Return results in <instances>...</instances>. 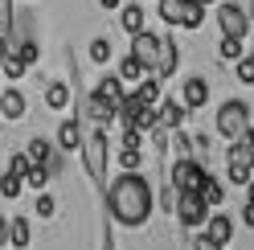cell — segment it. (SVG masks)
<instances>
[{
  "instance_id": "6da1fadb",
  "label": "cell",
  "mask_w": 254,
  "mask_h": 250,
  "mask_svg": "<svg viewBox=\"0 0 254 250\" xmlns=\"http://www.w3.org/2000/svg\"><path fill=\"white\" fill-rule=\"evenodd\" d=\"M107 213L115 217L119 226H131L139 230L148 222V213H152V185L139 177V173H123L111 181V189H107Z\"/></svg>"
},
{
  "instance_id": "7a4b0ae2",
  "label": "cell",
  "mask_w": 254,
  "mask_h": 250,
  "mask_svg": "<svg viewBox=\"0 0 254 250\" xmlns=\"http://www.w3.org/2000/svg\"><path fill=\"white\" fill-rule=\"evenodd\" d=\"M82 164H86V173H90V181L94 185H103V177H107V164H111V139H107V127H94V131H86L82 135Z\"/></svg>"
},
{
  "instance_id": "3957f363",
  "label": "cell",
  "mask_w": 254,
  "mask_h": 250,
  "mask_svg": "<svg viewBox=\"0 0 254 250\" xmlns=\"http://www.w3.org/2000/svg\"><path fill=\"white\" fill-rule=\"evenodd\" d=\"M217 135L221 139H234V135H242L246 127H250V107L242 103V99H226L217 107Z\"/></svg>"
},
{
  "instance_id": "277c9868",
  "label": "cell",
  "mask_w": 254,
  "mask_h": 250,
  "mask_svg": "<svg viewBox=\"0 0 254 250\" xmlns=\"http://www.w3.org/2000/svg\"><path fill=\"white\" fill-rule=\"evenodd\" d=\"M209 177V168H205V160H197V156H177V164H172V185H177L181 193H197L201 181Z\"/></svg>"
},
{
  "instance_id": "5b68a950",
  "label": "cell",
  "mask_w": 254,
  "mask_h": 250,
  "mask_svg": "<svg viewBox=\"0 0 254 250\" xmlns=\"http://www.w3.org/2000/svg\"><path fill=\"white\" fill-rule=\"evenodd\" d=\"M172 217H177L185 230H201V226H205V217H209V205H205L197 193H181V197H177V209H172Z\"/></svg>"
},
{
  "instance_id": "8992f818",
  "label": "cell",
  "mask_w": 254,
  "mask_h": 250,
  "mask_svg": "<svg viewBox=\"0 0 254 250\" xmlns=\"http://www.w3.org/2000/svg\"><path fill=\"white\" fill-rule=\"evenodd\" d=\"M217 25H221L226 37H246L254 21L246 17V8L238 4V0H226V4H217Z\"/></svg>"
},
{
  "instance_id": "52a82bcc",
  "label": "cell",
  "mask_w": 254,
  "mask_h": 250,
  "mask_svg": "<svg viewBox=\"0 0 254 250\" xmlns=\"http://www.w3.org/2000/svg\"><path fill=\"white\" fill-rule=\"evenodd\" d=\"M185 119H189V107L181 103V99H164L160 95V103H156V127H164V131H172V127H185Z\"/></svg>"
},
{
  "instance_id": "ba28073f",
  "label": "cell",
  "mask_w": 254,
  "mask_h": 250,
  "mask_svg": "<svg viewBox=\"0 0 254 250\" xmlns=\"http://www.w3.org/2000/svg\"><path fill=\"white\" fill-rule=\"evenodd\" d=\"M127 54H135L139 62H144V70L152 74V66H156V54H160V33H148V29L131 33V50H127Z\"/></svg>"
},
{
  "instance_id": "9c48e42d",
  "label": "cell",
  "mask_w": 254,
  "mask_h": 250,
  "mask_svg": "<svg viewBox=\"0 0 254 250\" xmlns=\"http://www.w3.org/2000/svg\"><path fill=\"white\" fill-rule=\"evenodd\" d=\"M177 66H181V45L172 41V37H160V54H156V66H152V74L168 82V78L177 74Z\"/></svg>"
},
{
  "instance_id": "30bf717a",
  "label": "cell",
  "mask_w": 254,
  "mask_h": 250,
  "mask_svg": "<svg viewBox=\"0 0 254 250\" xmlns=\"http://www.w3.org/2000/svg\"><path fill=\"white\" fill-rule=\"evenodd\" d=\"M201 234H205V238H213L217 246H230V242H234V217H226V213H213V209H209V217H205Z\"/></svg>"
},
{
  "instance_id": "8fae6325",
  "label": "cell",
  "mask_w": 254,
  "mask_h": 250,
  "mask_svg": "<svg viewBox=\"0 0 254 250\" xmlns=\"http://www.w3.org/2000/svg\"><path fill=\"white\" fill-rule=\"evenodd\" d=\"M181 103L189 107V111H201V107L209 103V82H205L201 74H193V78H185V90H181Z\"/></svg>"
},
{
  "instance_id": "7c38bea8",
  "label": "cell",
  "mask_w": 254,
  "mask_h": 250,
  "mask_svg": "<svg viewBox=\"0 0 254 250\" xmlns=\"http://www.w3.org/2000/svg\"><path fill=\"white\" fill-rule=\"evenodd\" d=\"M8 246L12 250H29L33 246V222H29V217H12L8 222Z\"/></svg>"
},
{
  "instance_id": "4fadbf2b",
  "label": "cell",
  "mask_w": 254,
  "mask_h": 250,
  "mask_svg": "<svg viewBox=\"0 0 254 250\" xmlns=\"http://www.w3.org/2000/svg\"><path fill=\"white\" fill-rule=\"evenodd\" d=\"M94 99H103L111 111H115V107L123 103V78H119V74H115V78H103V82L94 86Z\"/></svg>"
},
{
  "instance_id": "5bb4252c",
  "label": "cell",
  "mask_w": 254,
  "mask_h": 250,
  "mask_svg": "<svg viewBox=\"0 0 254 250\" xmlns=\"http://www.w3.org/2000/svg\"><path fill=\"white\" fill-rule=\"evenodd\" d=\"M0 115H4V119H12V123H17V119H25V95H21L17 86H8L4 95H0Z\"/></svg>"
},
{
  "instance_id": "9a60e30c",
  "label": "cell",
  "mask_w": 254,
  "mask_h": 250,
  "mask_svg": "<svg viewBox=\"0 0 254 250\" xmlns=\"http://www.w3.org/2000/svg\"><path fill=\"white\" fill-rule=\"evenodd\" d=\"M197 197H201L209 209H221V201H226V185H221L217 177H205L201 189H197Z\"/></svg>"
},
{
  "instance_id": "2e32d148",
  "label": "cell",
  "mask_w": 254,
  "mask_h": 250,
  "mask_svg": "<svg viewBox=\"0 0 254 250\" xmlns=\"http://www.w3.org/2000/svg\"><path fill=\"white\" fill-rule=\"evenodd\" d=\"M201 25H205V4H201V0H185V4H181V29L197 33Z\"/></svg>"
},
{
  "instance_id": "e0dca14e",
  "label": "cell",
  "mask_w": 254,
  "mask_h": 250,
  "mask_svg": "<svg viewBox=\"0 0 254 250\" xmlns=\"http://www.w3.org/2000/svg\"><path fill=\"white\" fill-rule=\"evenodd\" d=\"M119 21H123L127 33H139V29H144V21H148V12H144V4H139V0H131V4L119 8Z\"/></svg>"
},
{
  "instance_id": "ac0fdd59",
  "label": "cell",
  "mask_w": 254,
  "mask_h": 250,
  "mask_svg": "<svg viewBox=\"0 0 254 250\" xmlns=\"http://www.w3.org/2000/svg\"><path fill=\"white\" fill-rule=\"evenodd\" d=\"M58 148H62V152H78V148H82V127H78L74 119H66V123L58 127Z\"/></svg>"
},
{
  "instance_id": "d6986e66",
  "label": "cell",
  "mask_w": 254,
  "mask_h": 250,
  "mask_svg": "<svg viewBox=\"0 0 254 250\" xmlns=\"http://www.w3.org/2000/svg\"><path fill=\"white\" fill-rule=\"evenodd\" d=\"M82 115H86V119L94 123V127H107V123L115 119V111H111V107H107L103 99H94V95L86 99V111H82Z\"/></svg>"
},
{
  "instance_id": "ffe728a7",
  "label": "cell",
  "mask_w": 254,
  "mask_h": 250,
  "mask_svg": "<svg viewBox=\"0 0 254 250\" xmlns=\"http://www.w3.org/2000/svg\"><path fill=\"white\" fill-rule=\"evenodd\" d=\"M45 107H50V111H66L70 107V86L66 82H50L45 86Z\"/></svg>"
},
{
  "instance_id": "44dd1931",
  "label": "cell",
  "mask_w": 254,
  "mask_h": 250,
  "mask_svg": "<svg viewBox=\"0 0 254 250\" xmlns=\"http://www.w3.org/2000/svg\"><path fill=\"white\" fill-rule=\"evenodd\" d=\"M50 177H54V173H50V164H29L21 181H25V189H33V193H41L45 185H50Z\"/></svg>"
},
{
  "instance_id": "7402d4cb",
  "label": "cell",
  "mask_w": 254,
  "mask_h": 250,
  "mask_svg": "<svg viewBox=\"0 0 254 250\" xmlns=\"http://www.w3.org/2000/svg\"><path fill=\"white\" fill-rule=\"evenodd\" d=\"M242 54H246V37H226L221 33V41H217V58L221 62H238Z\"/></svg>"
},
{
  "instance_id": "603a6c76",
  "label": "cell",
  "mask_w": 254,
  "mask_h": 250,
  "mask_svg": "<svg viewBox=\"0 0 254 250\" xmlns=\"http://www.w3.org/2000/svg\"><path fill=\"white\" fill-rule=\"evenodd\" d=\"M181 4H185V0H156V17H160L168 29L172 25L181 29Z\"/></svg>"
},
{
  "instance_id": "cb8c5ba5",
  "label": "cell",
  "mask_w": 254,
  "mask_h": 250,
  "mask_svg": "<svg viewBox=\"0 0 254 250\" xmlns=\"http://www.w3.org/2000/svg\"><path fill=\"white\" fill-rule=\"evenodd\" d=\"M144 74H148V70H144V62H139L135 54H127V58L119 62V78H123V82H139Z\"/></svg>"
},
{
  "instance_id": "d4e9b609",
  "label": "cell",
  "mask_w": 254,
  "mask_h": 250,
  "mask_svg": "<svg viewBox=\"0 0 254 250\" xmlns=\"http://www.w3.org/2000/svg\"><path fill=\"white\" fill-rule=\"evenodd\" d=\"M25 156H29V160H33V164H50V139L33 135V139H29V144H25Z\"/></svg>"
},
{
  "instance_id": "484cf974",
  "label": "cell",
  "mask_w": 254,
  "mask_h": 250,
  "mask_svg": "<svg viewBox=\"0 0 254 250\" xmlns=\"http://www.w3.org/2000/svg\"><path fill=\"white\" fill-rule=\"evenodd\" d=\"M254 173H250V160H226V181L230 185H246Z\"/></svg>"
},
{
  "instance_id": "4316f807",
  "label": "cell",
  "mask_w": 254,
  "mask_h": 250,
  "mask_svg": "<svg viewBox=\"0 0 254 250\" xmlns=\"http://www.w3.org/2000/svg\"><path fill=\"white\" fill-rule=\"evenodd\" d=\"M234 78H238L242 86H254V58H250V54H242V58L234 62Z\"/></svg>"
},
{
  "instance_id": "83f0119b",
  "label": "cell",
  "mask_w": 254,
  "mask_h": 250,
  "mask_svg": "<svg viewBox=\"0 0 254 250\" xmlns=\"http://www.w3.org/2000/svg\"><path fill=\"white\" fill-rule=\"evenodd\" d=\"M21 193H25V181H21L17 173H4V177H0V197L12 201V197H21Z\"/></svg>"
},
{
  "instance_id": "f1b7e54d",
  "label": "cell",
  "mask_w": 254,
  "mask_h": 250,
  "mask_svg": "<svg viewBox=\"0 0 254 250\" xmlns=\"http://www.w3.org/2000/svg\"><path fill=\"white\" fill-rule=\"evenodd\" d=\"M111 54H115V50H111V37H94V41H90V62L107 66V62H111Z\"/></svg>"
},
{
  "instance_id": "f546056e",
  "label": "cell",
  "mask_w": 254,
  "mask_h": 250,
  "mask_svg": "<svg viewBox=\"0 0 254 250\" xmlns=\"http://www.w3.org/2000/svg\"><path fill=\"white\" fill-rule=\"evenodd\" d=\"M0 70H4V74L12 78V82H17V78L25 74V62H21L17 54H4V58H0Z\"/></svg>"
},
{
  "instance_id": "4dcf8cb0",
  "label": "cell",
  "mask_w": 254,
  "mask_h": 250,
  "mask_svg": "<svg viewBox=\"0 0 254 250\" xmlns=\"http://www.w3.org/2000/svg\"><path fill=\"white\" fill-rule=\"evenodd\" d=\"M54 213H58V201H54L50 193H45V189H41V193H37V217H41V222H50V217H54Z\"/></svg>"
},
{
  "instance_id": "1f68e13d",
  "label": "cell",
  "mask_w": 254,
  "mask_h": 250,
  "mask_svg": "<svg viewBox=\"0 0 254 250\" xmlns=\"http://www.w3.org/2000/svg\"><path fill=\"white\" fill-rule=\"evenodd\" d=\"M177 197H181V189L168 181L164 189H160V209H164V213H172V209H177Z\"/></svg>"
},
{
  "instance_id": "d6a6232c",
  "label": "cell",
  "mask_w": 254,
  "mask_h": 250,
  "mask_svg": "<svg viewBox=\"0 0 254 250\" xmlns=\"http://www.w3.org/2000/svg\"><path fill=\"white\" fill-rule=\"evenodd\" d=\"M29 164H33V160H29L25 152H17V156L8 160V168H4V173H17V177H25V168H29Z\"/></svg>"
},
{
  "instance_id": "836d02e7",
  "label": "cell",
  "mask_w": 254,
  "mask_h": 250,
  "mask_svg": "<svg viewBox=\"0 0 254 250\" xmlns=\"http://www.w3.org/2000/svg\"><path fill=\"white\" fill-rule=\"evenodd\" d=\"M193 250H226V246H217L213 238H205V234H197V238H193Z\"/></svg>"
},
{
  "instance_id": "e575fe53",
  "label": "cell",
  "mask_w": 254,
  "mask_h": 250,
  "mask_svg": "<svg viewBox=\"0 0 254 250\" xmlns=\"http://www.w3.org/2000/svg\"><path fill=\"white\" fill-rule=\"evenodd\" d=\"M242 226L254 230V201H246V205H242Z\"/></svg>"
},
{
  "instance_id": "d590c367",
  "label": "cell",
  "mask_w": 254,
  "mask_h": 250,
  "mask_svg": "<svg viewBox=\"0 0 254 250\" xmlns=\"http://www.w3.org/2000/svg\"><path fill=\"white\" fill-rule=\"evenodd\" d=\"M4 246H8V222L0 217V250H4Z\"/></svg>"
},
{
  "instance_id": "8d00e7d4",
  "label": "cell",
  "mask_w": 254,
  "mask_h": 250,
  "mask_svg": "<svg viewBox=\"0 0 254 250\" xmlns=\"http://www.w3.org/2000/svg\"><path fill=\"white\" fill-rule=\"evenodd\" d=\"M242 189H246V201H254V177H250V181L242 185Z\"/></svg>"
},
{
  "instance_id": "74e56055",
  "label": "cell",
  "mask_w": 254,
  "mask_h": 250,
  "mask_svg": "<svg viewBox=\"0 0 254 250\" xmlns=\"http://www.w3.org/2000/svg\"><path fill=\"white\" fill-rule=\"evenodd\" d=\"M99 4H103V8L111 12V8H119V4H123V0H99Z\"/></svg>"
},
{
  "instance_id": "f35d334b",
  "label": "cell",
  "mask_w": 254,
  "mask_h": 250,
  "mask_svg": "<svg viewBox=\"0 0 254 250\" xmlns=\"http://www.w3.org/2000/svg\"><path fill=\"white\" fill-rule=\"evenodd\" d=\"M4 54H8V37L0 33V58H4Z\"/></svg>"
},
{
  "instance_id": "ab89813d",
  "label": "cell",
  "mask_w": 254,
  "mask_h": 250,
  "mask_svg": "<svg viewBox=\"0 0 254 250\" xmlns=\"http://www.w3.org/2000/svg\"><path fill=\"white\" fill-rule=\"evenodd\" d=\"M201 4H205V8H209V4H213V0H201Z\"/></svg>"
}]
</instances>
